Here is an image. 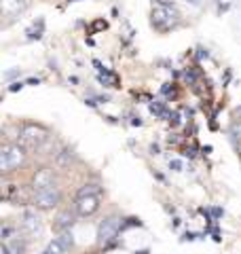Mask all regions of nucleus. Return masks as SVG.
<instances>
[{"instance_id":"obj_4","label":"nucleus","mask_w":241,"mask_h":254,"mask_svg":"<svg viewBox=\"0 0 241 254\" xmlns=\"http://www.w3.org/2000/svg\"><path fill=\"white\" fill-rule=\"evenodd\" d=\"M21 231L26 237H30V240H38L40 235H43V220H40V214L34 210V208H28L23 210L21 214Z\"/></svg>"},{"instance_id":"obj_12","label":"nucleus","mask_w":241,"mask_h":254,"mask_svg":"<svg viewBox=\"0 0 241 254\" xmlns=\"http://www.w3.org/2000/svg\"><path fill=\"white\" fill-rule=\"evenodd\" d=\"M55 240L60 242V246H61V248L66 250V252L72 248V246H74V235H72V231H63V233H60L58 237H55Z\"/></svg>"},{"instance_id":"obj_18","label":"nucleus","mask_w":241,"mask_h":254,"mask_svg":"<svg viewBox=\"0 0 241 254\" xmlns=\"http://www.w3.org/2000/svg\"><path fill=\"white\" fill-rule=\"evenodd\" d=\"M190 2H197V0H190Z\"/></svg>"},{"instance_id":"obj_11","label":"nucleus","mask_w":241,"mask_h":254,"mask_svg":"<svg viewBox=\"0 0 241 254\" xmlns=\"http://www.w3.org/2000/svg\"><path fill=\"white\" fill-rule=\"evenodd\" d=\"M72 159H74V155H72L70 148H61L58 155H55V163L60 165V168H68V165L72 163Z\"/></svg>"},{"instance_id":"obj_8","label":"nucleus","mask_w":241,"mask_h":254,"mask_svg":"<svg viewBox=\"0 0 241 254\" xmlns=\"http://www.w3.org/2000/svg\"><path fill=\"white\" fill-rule=\"evenodd\" d=\"M55 185V178H53V172L49 168H40L34 172V176H32V182H30V187L32 190H43V189H49Z\"/></svg>"},{"instance_id":"obj_14","label":"nucleus","mask_w":241,"mask_h":254,"mask_svg":"<svg viewBox=\"0 0 241 254\" xmlns=\"http://www.w3.org/2000/svg\"><path fill=\"white\" fill-rule=\"evenodd\" d=\"M83 195H100V187L98 185H85L78 190V197H83Z\"/></svg>"},{"instance_id":"obj_16","label":"nucleus","mask_w":241,"mask_h":254,"mask_svg":"<svg viewBox=\"0 0 241 254\" xmlns=\"http://www.w3.org/2000/svg\"><path fill=\"white\" fill-rule=\"evenodd\" d=\"M21 87H23V83H13L11 85V91H17V89H21Z\"/></svg>"},{"instance_id":"obj_15","label":"nucleus","mask_w":241,"mask_h":254,"mask_svg":"<svg viewBox=\"0 0 241 254\" xmlns=\"http://www.w3.org/2000/svg\"><path fill=\"white\" fill-rule=\"evenodd\" d=\"M170 168H174V170H176V172H180V170H182V163H180V161H178V159H174V161H172V163H170Z\"/></svg>"},{"instance_id":"obj_7","label":"nucleus","mask_w":241,"mask_h":254,"mask_svg":"<svg viewBox=\"0 0 241 254\" xmlns=\"http://www.w3.org/2000/svg\"><path fill=\"white\" fill-rule=\"evenodd\" d=\"M100 210V195H83V197H76V203H74V212L78 216H93L95 212Z\"/></svg>"},{"instance_id":"obj_2","label":"nucleus","mask_w":241,"mask_h":254,"mask_svg":"<svg viewBox=\"0 0 241 254\" xmlns=\"http://www.w3.org/2000/svg\"><path fill=\"white\" fill-rule=\"evenodd\" d=\"M23 161H26V148L21 144L2 146V153H0V168H2L4 174L15 172L19 165H23Z\"/></svg>"},{"instance_id":"obj_5","label":"nucleus","mask_w":241,"mask_h":254,"mask_svg":"<svg viewBox=\"0 0 241 254\" xmlns=\"http://www.w3.org/2000/svg\"><path fill=\"white\" fill-rule=\"evenodd\" d=\"M119 231H120V218H117V216L104 218L98 227V244L100 246L115 244V240L119 237Z\"/></svg>"},{"instance_id":"obj_17","label":"nucleus","mask_w":241,"mask_h":254,"mask_svg":"<svg viewBox=\"0 0 241 254\" xmlns=\"http://www.w3.org/2000/svg\"><path fill=\"white\" fill-rule=\"evenodd\" d=\"M237 133H239V138H241V121H239V125H237Z\"/></svg>"},{"instance_id":"obj_9","label":"nucleus","mask_w":241,"mask_h":254,"mask_svg":"<svg viewBox=\"0 0 241 254\" xmlns=\"http://www.w3.org/2000/svg\"><path fill=\"white\" fill-rule=\"evenodd\" d=\"M30 0H2V15L4 17H17L19 13H23L28 9Z\"/></svg>"},{"instance_id":"obj_3","label":"nucleus","mask_w":241,"mask_h":254,"mask_svg":"<svg viewBox=\"0 0 241 254\" xmlns=\"http://www.w3.org/2000/svg\"><path fill=\"white\" fill-rule=\"evenodd\" d=\"M150 17H152V26H155L157 30H170L178 23V11L170 4L161 2L157 6H152Z\"/></svg>"},{"instance_id":"obj_1","label":"nucleus","mask_w":241,"mask_h":254,"mask_svg":"<svg viewBox=\"0 0 241 254\" xmlns=\"http://www.w3.org/2000/svg\"><path fill=\"white\" fill-rule=\"evenodd\" d=\"M47 138H49V131H47L43 125H34V123L23 125V127H21V133H19L21 146L26 148V150L40 148V146L45 144Z\"/></svg>"},{"instance_id":"obj_6","label":"nucleus","mask_w":241,"mask_h":254,"mask_svg":"<svg viewBox=\"0 0 241 254\" xmlns=\"http://www.w3.org/2000/svg\"><path fill=\"white\" fill-rule=\"evenodd\" d=\"M60 199H61V193L55 185L49 187V189L36 190V193L32 195V203H34L38 210H53L55 205L60 203Z\"/></svg>"},{"instance_id":"obj_10","label":"nucleus","mask_w":241,"mask_h":254,"mask_svg":"<svg viewBox=\"0 0 241 254\" xmlns=\"http://www.w3.org/2000/svg\"><path fill=\"white\" fill-rule=\"evenodd\" d=\"M74 218H76V214L72 212V210H63V212H60L58 216H55L53 229H55V231H60V233L70 231L72 225H74Z\"/></svg>"},{"instance_id":"obj_13","label":"nucleus","mask_w":241,"mask_h":254,"mask_svg":"<svg viewBox=\"0 0 241 254\" xmlns=\"http://www.w3.org/2000/svg\"><path fill=\"white\" fill-rule=\"evenodd\" d=\"M40 254H66V250L61 248L58 240H55V242H51L49 246H47V248H45V252H40Z\"/></svg>"}]
</instances>
